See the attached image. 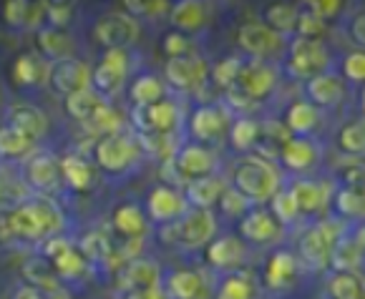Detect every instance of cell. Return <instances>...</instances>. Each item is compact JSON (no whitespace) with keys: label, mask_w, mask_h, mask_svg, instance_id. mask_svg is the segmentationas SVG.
<instances>
[{"label":"cell","mask_w":365,"mask_h":299,"mask_svg":"<svg viewBox=\"0 0 365 299\" xmlns=\"http://www.w3.org/2000/svg\"><path fill=\"white\" fill-rule=\"evenodd\" d=\"M363 259V229L355 231V236L340 234V239L335 241L333 246V254H330V264L333 272H353L355 274V267L360 264Z\"/></svg>","instance_id":"obj_35"},{"label":"cell","mask_w":365,"mask_h":299,"mask_svg":"<svg viewBox=\"0 0 365 299\" xmlns=\"http://www.w3.org/2000/svg\"><path fill=\"white\" fill-rule=\"evenodd\" d=\"M240 224V239L245 244H255V246H262V244H269V241H277L279 234H282V226L272 219V214L262 206H250L247 211L242 214Z\"/></svg>","instance_id":"obj_16"},{"label":"cell","mask_w":365,"mask_h":299,"mask_svg":"<svg viewBox=\"0 0 365 299\" xmlns=\"http://www.w3.org/2000/svg\"><path fill=\"white\" fill-rule=\"evenodd\" d=\"M23 279H26L28 287L38 289L41 294H48V292H53V289L63 287L46 259H33V262H28L26 267H23Z\"/></svg>","instance_id":"obj_43"},{"label":"cell","mask_w":365,"mask_h":299,"mask_svg":"<svg viewBox=\"0 0 365 299\" xmlns=\"http://www.w3.org/2000/svg\"><path fill=\"white\" fill-rule=\"evenodd\" d=\"M141 156V144L134 136L116 131V134H106L96 141L93 146V161L101 171L111 174V177H121L126 171L136 166Z\"/></svg>","instance_id":"obj_3"},{"label":"cell","mask_w":365,"mask_h":299,"mask_svg":"<svg viewBox=\"0 0 365 299\" xmlns=\"http://www.w3.org/2000/svg\"><path fill=\"white\" fill-rule=\"evenodd\" d=\"M23 179L26 184L38 194H51L58 189L61 184V164L58 156L51 151H36L33 156L26 159V169H23Z\"/></svg>","instance_id":"obj_17"},{"label":"cell","mask_w":365,"mask_h":299,"mask_svg":"<svg viewBox=\"0 0 365 299\" xmlns=\"http://www.w3.org/2000/svg\"><path fill=\"white\" fill-rule=\"evenodd\" d=\"M141 36V23L124 11H113L93 23V41L103 51H126Z\"/></svg>","instance_id":"obj_6"},{"label":"cell","mask_w":365,"mask_h":299,"mask_svg":"<svg viewBox=\"0 0 365 299\" xmlns=\"http://www.w3.org/2000/svg\"><path fill=\"white\" fill-rule=\"evenodd\" d=\"M164 234L172 236L174 244H184L189 249L207 246L217 236V214L210 209H187L182 219L164 226Z\"/></svg>","instance_id":"obj_5"},{"label":"cell","mask_w":365,"mask_h":299,"mask_svg":"<svg viewBox=\"0 0 365 299\" xmlns=\"http://www.w3.org/2000/svg\"><path fill=\"white\" fill-rule=\"evenodd\" d=\"M6 299H43V294L38 292V289L28 287V284H21V287L13 289V294H11V297H6Z\"/></svg>","instance_id":"obj_59"},{"label":"cell","mask_w":365,"mask_h":299,"mask_svg":"<svg viewBox=\"0 0 365 299\" xmlns=\"http://www.w3.org/2000/svg\"><path fill=\"white\" fill-rule=\"evenodd\" d=\"M343 80L350 83H363L365 80V53L363 51H353L343 58Z\"/></svg>","instance_id":"obj_54"},{"label":"cell","mask_w":365,"mask_h":299,"mask_svg":"<svg viewBox=\"0 0 365 299\" xmlns=\"http://www.w3.org/2000/svg\"><path fill=\"white\" fill-rule=\"evenodd\" d=\"M73 6L71 3H46V11H43V21L46 26L51 28H58V31H66L73 18Z\"/></svg>","instance_id":"obj_53"},{"label":"cell","mask_w":365,"mask_h":299,"mask_svg":"<svg viewBox=\"0 0 365 299\" xmlns=\"http://www.w3.org/2000/svg\"><path fill=\"white\" fill-rule=\"evenodd\" d=\"M343 234V226L335 221H317L302 234L300 249H297V262L307 264L310 269H325L330 264L335 241Z\"/></svg>","instance_id":"obj_7"},{"label":"cell","mask_w":365,"mask_h":299,"mask_svg":"<svg viewBox=\"0 0 365 299\" xmlns=\"http://www.w3.org/2000/svg\"><path fill=\"white\" fill-rule=\"evenodd\" d=\"M279 171L272 161H267L259 154H247L237 161L235 174H232V189L240 194L247 204H267L279 192Z\"/></svg>","instance_id":"obj_2"},{"label":"cell","mask_w":365,"mask_h":299,"mask_svg":"<svg viewBox=\"0 0 365 299\" xmlns=\"http://www.w3.org/2000/svg\"><path fill=\"white\" fill-rule=\"evenodd\" d=\"M8 229L13 241H46L63 229V211L51 199H26L8 209Z\"/></svg>","instance_id":"obj_1"},{"label":"cell","mask_w":365,"mask_h":299,"mask_svg":"<svg viewBox=\"0 0 365 299\" xmlns=\"http://www.w3.org/2000/svg\"><path fill=\"white\" fill-rule=\"evenodd\" d=\"M320 126V111L307 101H295L285 111V128L290 136L297 139H310Z\"/></svg>","instance_id":"obj_34"},{"label":"cell","mask_w":365,"mask_h":299,"mask_svg":"<svg viewBox=\"0 0 365 299\" xmlns=\"http://www.w3.org/2000/svg\"><path fill=\"white\" fill-rule=\"evenodd\" d=\"M237 43L240 48L252 61H269L285 48V38L274 33L259 21H250L237 31Z\"/></svg>","instance_id":"obj_13"},{"label":"cell","mask_w":365,"mask_h":299,"mask_svg":"<svg viewBox=\"0 0 365 299\" xmlns=\"http://www.w3.org/2000/svg\"><path fill=\"white\" fill-rule=\"evenodd\" d=\"M338 149L348 156H363L365 151V126L363 121H350L340 128Z\"/></svg>","instance_id":"obj_49"},{"label":"cell","mask_w":365,"mask_h":299,"mask_svg":"<svg viewBox=\"0 0 365 299\" xmlns=\"http://www.w3.org/2000/svg\"><path fill=\"white\" fill-rule=\"evenodd\" d=\"M279 164L285 166L292 174H305L312 166L320 161V149L312 139H297V136H290L285 144L279 146L277 151Z\"/></svg>","instance_id":"obj_24"},{"label":"cell","mask_w":365,"mask_h":299,"mask_svg":"<svg viewBox=\"0 0 365 299\" xmlns=\"http://www.w3.org/2000/svg\"><path fill=\"white\" fill-rule=\"evenodd\" d=\"M259 297V284L250 272H230L220 282L215 299H257Z\"/></svg>","instance_id":"obj_38"},{"label":"cell","mask_w":365,"mask_h":299,"mask_svg":"<svg viewBox=\"0 0 365 299\" xmlns=\"http://www.w3.org/2000/svg\"><path fill=\"white\" fill-rule=\"evenodd\" d=\"M287 192L295 199L300 216L322 214L328 209L330 199H333V187H330V182H317V179H295Z\"/></svg>","instance_id":"obj_20"},{"label":"cell","mask_w":365,"mask_h":299,"mask_svg":"<svg viewBox=\"0 0 365 299\" xmlns=\"http://www.w3.org/2000/svg\"><path fill=\"white\" fill-rule=\"evenodd\" d=\"M116 284L124 292H131V289H159L161 269L151 259H131L129 264H124V267L118 269Z\"/></svg>","instance_id":"obj_23"},{"label":"cell","mask_w":365,"mask_h":299,"mask_svg":"<svg viewBox=\"0 0 365 299\" xmlns=\"http://www.w3.org/2000/svg\"><path fill=\"white\" fill-rule=\"evenodd\" d=\"M267 204H269L267 211L272 214V219L277 221L279 226L297 224V219H300V211H297L295 199L290 196V192H287V189H279V192L274 194V196L269 199Z\"/></svg>","instance_id":"obj_48"},{"label":"cell","mask_w":365,"mask_h":299,"mask_svg":"<svg viewBox=\"0 0 365 299\" xmlns=\"http://www.w3.org/2000/svg\"><path fill=\"white\" fill-rule=\"evenodd\" d=\"M78 251H81V256H83L86 262H106L108 256H111L113 246H111V241H108V236L103 234V231L93 229V231H88V234L81 236Z\"/></svg>","instance_id":"obj_47"},{"label":"cell","mask_w":365,"mask_h":299,"mask_svg":"<svg viewBox=\"0 0 365 299\" xmlns=\"http://www.w3.org/2000/svg\"><path fill=\"white\" fill-rule=\"evenodd\" d=\"M134 126L141 136H167L179 126V108L169 98L151 103L146 108H134Z\"/></svg>","instance_id":"obj_15"},{"label":"cell","mask_w":365,"mask_h":299,"mask_svg":"<svg viewBox=\"0 0 365 299\" xmlns=\"http://www.w3.org/2000/svg\"><path fill=\"white\" fill-rule=\"evenodd\" d=\"M350 38H353V43L358 46V51H363V43H365V16H363V11L355 13L353 23H350Z\"/></svg>","instance_id":"obj_57"},{"label":"cell","mask_w":365,"mask_h":299,"mask_svg":"<svg viewBox=\"0 0 365 299\" xmlns=\"http://www.w3.org/2000/svg\"><path fill=\"white\" fill-rule=\"evenodd\" d=\"M174 166H177V171L187 182H194V179H205L215 174L217 156L210 146L189 141V144L177 149V154H174Z\"/></svg>","instance_id":"obj_19"},{"label":"cell","mask_w":365,"mask_h":299,"mask_svg":"<svg viewBox=\"0 0 365 299\" xmlns=\"http://www.w3.org/2000/svg\"><path fill=\"white\" fill-rule=\"evenodd\" d=\"M333 65V56H330L328 46L322 41H307V38H292L287 46V61L285 70L290 78L297 80H310L315 75L325 73Z\"/></svg>","instance_id":"obj_4"},{"label":"cell","mask_w":365,"mask_h":299,"mask_svg":"<svg viewBox=\"0 0 365 299\" xmlns=\"http://www.w3.org/2000/svg\"><path fill=\"white\" fill-rule=\"evenodd\" d=\"M129 78V53L126 51H103L96 68H91V88L101 98H108L124 88Z\"/></svg>","instance_id":"obj_12"},{"label":"cell","mask_w":365,"mask_h":299,"mask_svg":"<svg viewBox=\"0 0 365 299\" xmlns=\"http://www.w3.org/2000/svg\"><path fill=\"white\" fill-rule=\"evenodd\" d=\"M164 78L172 88L182 93H192L210 78V61L199 53H189L182 58H169L164 63Z\"/></svg>","instance_id":"obj_11"},{"label":"cell","mask_w":365,"mask_h":299,"mask_svg":"<svg viewBox=\"0 0 365 299\" xmlns=\"http://www.w3.org/2000/svg\"><path fill=\"white\" fill-rule=\"evenodd\" d=\"M51 269L58 277V282H76L78 277H83V272L88 269V262L81 256V251L76 249V244L71 249H66L63 254H58L56 259H51Z\"/></svg>","instance_id":"obj_42"},{"label":"cell","mask_w":365,"mask_h":299,"mask_svg":"<svg viewBox=\"0 0 365 299\" xmlns=\"http://www.w3.org/2000/svg\"><path fill=\"white\" fill-rule=\"evenodd\" d=\"M61 164V182L71 189V192H88L93 187V166L88 164L83 156L78 154H66L58 159Z\"/></svg>","instance_id":"obj_33"},{"label":"cell","mask_w":365,"mask_h":299,"mask_svg":"<svg viewBox=\"0 0 365 299\" xmlns=\"http://www.w3.org/2000/svg\"><path fill=\"white\" fill-rule=\"evenodd\" d=\"M217 204H220V211L225 214V216H232V219H240L242 214L250 209V204L245 201V199H242L235 189H225Z\"/></svg>","instance_id":"obj_55"},{"label":"cell","mask_w":365,"mask_h":299,"mask_svg":"<svg viewBox=\"0 0 365 299\" xmlns=\"http://www.w3.org/2000/svg\"><path fill=\"white\" fill-rule=\"evenodd\" d=\"M262 23L267 28H272L279 36H292L297 26V6L290 3H272L262 11Z\"/></svg>","instance_id":"obj_40"},{"label":"cell","mask_w":365,"mask_h":299,"mask_svg":"<svg viewBox=\"0 0 365 299\" xmlns=\"http://www.w3.org/2000/svg\"><path fill=\"white\" fill-rule=\"evenodd\" d=\"M330 299H363V279L353 272H333L328 279Z\"/></svg>","instance_id":"obj_46"},{"label":"cell","mask_w":365,"mask_h":299,"mask_svg":"<svg viewBox=\"0 0 365 299\" xmlns=\"http://www.w3.org/2000/svg\"><path fill=\"white\" fill-rule=\"evenodd\" d=\"M169 21H172L174 31L184 33V36H192V33H202L207 28L210 11L199 0H182V3L169 6Z\"/></svg>","instance_id":"obj_28"},{"label":"cell","mask_w":365,"mask_h":299,"mask_svg":"<svg viewBox=\"0 0 365 299\" xmlns=\"http://www.w3.org/2000/svg\"><path fill=\"white\" fill-rule=\"evenodd\" d=\"M8 126L18 128L21 134H26L28 139H33L38 144V141L48 134L51 118L43 108L31 106V103H16L8 111Z\"/></svg>","instance_id":"obj_25"},{"label":"cell","mask_w":365,"mask_h":299,"mask_svg":"<svg viewBox=\"0 0 365 299\" xmlns=\"http://www.w3.org/2000/svg\"><path fill=\"white\" fill-rule=\"evenodd\" d=\"M325 28L328 23L320 21L315 13L310 11V6L297 8V26H295V36L297 38H307V41H320L325 36Z\"/></svg>","instance_id":"obj_50"},{"label":"cell","mask_w":365,"mask_h":299,"mask_svg":"<svg viewBox=\"0 0 365 299\" xmlns=\"http://www.w3.org/2000/svg\"><path fill=\"white\" fill-rule=\"evenodd\" d=\"M124 299H167L164 289H131V292H124Z\"/></svg>","instance_id":"obj_58"},{"label":"cell","mask_w":365,"mask_h":299,"mask_svg":"<svg viewBox=\"0 0 365 299\" xmlns=\"http://www.w3.org/2000/svg\"><path fill=\"white\" fill-rule=\"evenodd\" d=\"M333 206L340 219H363V192L358 187H343L333 192Z\"/></svg>","instance_id":"obj_45"},{"label":"cell","mask_w":365,"mask_h":299,"mask_svg":"<svg viewBox=\"0 0 365 299\" xmlns=\"http://www.w3.org/2000/svg\"><path fill=\"white\" fill-rule=\"evenodd\" d=\"M43 299H73V297H71V292L66 287H58V289H53V292L43 294Z\"/></svg>","instance_id":"obj_60"},{"label":"cell","mask_w":365,"mask_h":299,"mask_svg":"<svg viewBox=\"0 0 365 299\" xmlns=\"http://www.w3.org/2000/svg\"><path fill=\"white\" fill-rule=\"evenodd\" d=\"M164 93H167L164 80L156 73H141L129 83V101L134 108H146L151 103H159Z\"/></svg>","instance_id":"obj_36"},{"label":"cell","mask_w":365,"mask_h":299,"mask_svg":"<svg viewBox=\"0 0 365 299\" xmlns=\"http://www.w3.org/2000/svg\"><path fill=\"white\" fill-rule=\"evenodd\" d=\"M36 154V141L28 139L13 126H0V159L3 161H23Z\"/></svg>","instance_id":"obj_39"},{"label":"cell","mask_w":365,"mask_h":299,"mask_svg":"<svg viewBox=\"0 0 365 299\" xmlns=\"http://www.w3.org/2000/svg\"><path fill=\"white\" fill-rule=\"evenodd\" d=\"M124 13H129L131 18L141 23V18H156L161 13H169V3L164 0H146V3H136V0H126L124 3Z\"/></svg>","instance_id":"obj_52"},{"label":"cell","mask_w":365,"mask_h":299,"mask_svg":"<svg viewBox=\"0 0 365 299\" xmlns=\"http://www.w3.org/2000/svg\"><path fill=\"white\" fill-rule=\"evenodd\" d=\"M106 106H108L106 98L98 96L93 88H86V91H78V93H73V96L63 98L66 113H68L73 121L83 123V126H91V123L101 116V111Z\"/></svg>","instance_id":"obj_32"},{"label":"cell","mask_w":365,"mask_h":299,"mask_svg":"<svg viewBox=\"0 0 365 299\" xmlns=\"http://www.w3.org/2000/svg\"><path fill=\"white\" fill-rule=\"evenodd\" d=\"M307 6H310V11L325 23L333 21V18L340 16V11H343V3H338V0H322V3H307Z\"/></svg>","instance_id":"obj_56"},{"label":"cell","mask_w":365,"mask_h":299,"mask_svg":"<svg viewBox=\"0 0 365 299\" xmlns=\"http://www.w3.org/2000/svg\"><path fill=\"white\" fill-rule=\"evenodd\" d=\"M205 259L212 269L220 272H237L247 259V244L237 234H222L215 236L205 246Z\"/></svg>","instance_id":"obj_18"},{"label":"cell","mask_w":365,"mask_h":299,"mask_svg":"<svg viewBox=\"0 0 365 299\" xmlns=\"http://www.w3.org/2000/svg\"><path fill=\"white\" fill-rule=\"evenodd\" d=\"M36 43H38V51H41V58L51 61V63L76 58V43L68 31L43 26L36 31Z\"/></svg>","instance_id":"obj_26"},{"label":"cell","mask_w":365,"mask_h":299,"mask_svg":"<svg viewBox=\"0 0 365 299\" xmlns=\"http://www.w3.org/2000/svg\"><path fill=\"white\" fill-rule=\"evenodd\" d=\"M111 226L118 236H124V239H129V241H136L146 234L149 221H146V214L139 204L126 201V204H118V206L113 209Z\"/></svg>","instance_id":"obj_30"},{"label":"cell","mask_w":365,"mask_h":299,"mask_svg":"<svg viewBox=\"0 0 365 299\" xmlns=\"http://www.w3.org/2000/svg\"><path fill=\"white\" fill-rule=\"evenodd\" d=\"M161 51H164L167 58H182V56L192 53V41H189V36H184V33L172 28V31H167L161 36Z\"/></svg>","instance_id":"obj_51"},{"label":"cell","mask_w":365,"mask_h":299,"mask_svg":"<svg viewBox=\"0 0 365 299\" xmlns=\"http://www.w3.org/2000/svg\"><path fill=\"white\" fill-rule=\"evenodd\" d=\"M43 6H31L26 0H8L3 6V21L11 28H26V26H36L38 21H43Z\"/></svg>","instance_id":"obj_41"},{"label":"cell","mask_w":365,"mask_h":299,"mask_svg":"<svg viewBox=\"0 0 365 299\" xmlns=\"http://www.w3.org/2000/svg\"><path fill=\"white\" fill-rule=\"evenodd\" d=\"M297 274H300V262H297L295 251L290 249H274L264 264V284L272 292H282V289L292 287Z\"/></svg>","instance_id":"obj_21"},{"label":"cell","mask_w":365,"mask_h":299,"mask_svg":"<svg viewBox=\"0 0 365 299\" xmlns=\"http://www.w3.org/2000/svg\"><path fill=\"white\" fill-rule=\"evenodd\" d=\"M307 103L320 111V108H333L338 103H343L345 98V80L340 78L333 70H325V73L315 75L305 83Z\"/></svg>","instance_id":"obj_22"},{"label":"cell","mask_w":365,"mask_h":299,"mask_svg":"<svg viewBox=\"0 0 365 299\" xmlns=\"http://www.w3.org/2000/svg\"><path fill=\"white\" fill-rule=\"evenodd\" d=\"M279 83V68L269 61H245L240 70V78L232 91L245 96L247 101H264L274 93Z\"/></svg>","instance_id":"obj_8"},{"label":"cell","mask_w":365,"mask_h":299,"mask_svg":"<svg viewBox=\"0 0 365 299\" xmlns=\"http://www.w3.org/2000/svg\"><path fill=\"white\" fill-rule=\"evenodd\" d=\"M232 118H230V111L225 106H217V103H202L197 106L192 113H189V121H187V128H189V136H192L194 144H215L220 141L222 136L227 134V128H230Z\"/></svg>","instance_id":"obj_9"},{"label":"cell","mask_w":365,"mask_h":299,"mask_svg":"<svg viewBox=\"0 0 365 299\" xmlns=\"http://www.w3.org/2000/svg\"><path fill=\"white\" fill-rule=\"evenodd\" d=\"M51 63H46L43 58L33 51L18 53L11 63V80L16 88H33V85H43L48 78Z\"/></svg>","instance_id":"obj_27"},{"label":"cell","mask_w":365,"mask_h":299,"mask_svg":"<svg viewBox=\"0 0 365 299\" xmlns=\"http://www.w3.org/2000/svg\"><path fill=\"white\" fill-rule=\"evenodd\" d=\"M167 299H205L207 284L205 277L194 269H174L167 279H161Z\"/></svg>","instance_id":"obj_29"},{"label":"cell","mask_w":365,"mask_h":299,"mask_svg":"<svg viewBox=\"0 0 365 299\" xmlns=\"http://www.w3.org/2000/svg\"><path fill=\"white\" fill-rule=\"evenodd\" d=\"M144 214H146V221L156 226H172L174 221H179L187 211V201H184L182 192H177L174 187H167V184H156L149 194H146V201H144Z\"/></svg>","instance_id":"obj_10"},{"label":"cell","mask_w":365,"mask_h":299,"mask_svg":"<svg viewBox=\"0 0 365 299\" xmlns=\"http://www.w3.org/2000/svg\"><path fill=\"white\" fill-rule=\"evenodd\" d=\"M46 83L51 85V91L56 96L68 98L73 93L91 88V65L83 58H68V61H58V63H51Z\"/></svg>","instance_id":"obj_14"},{"label":"cell","mask_w":365,"mask_h":299,"mask_svg":"<svg viewBox=\"0 0 365 299\" xmlns=\"http://www.w3.org/2000/svg\"><path fill=\"white\" fill-rule=\"evenodd\" d=\"M242 63H245V58H240V56H225V58L210 65V78L207 80H212L220 91H232L237 85V78H240Z\"/></svg>","instance_id":"obj_44"},{"label":"cell","mask_w":365,"mask_h":299,"mask_svg":"<svg viewBox=\"0 0 365 299\" xmlns=\"http://www.w3.org/2000/svg\"><path fill=\"white\" fill-rule=\"evenodd\" d=\"M227 136H230V146L237 154H250L257 146V141L262 139V123L255 121V118L240 116L230 123Z\"/></svg>","instance_id":"obj_37"},{"label":"cell","mask_w":365,"mask_h":299,"mask_svg":"<svg viewBox=\"0 0 365 299\" xmlns=\"http://www.w3.org/2000/svg\"><path fill=\"white\" fill-rule=\"evenodd\" d=\"M225 182L220 177H205V179H194V182H187V189H184V201H187L189 209H215L217 201H220L222 192H225Z\"/></svg>","instance_id":"obj_31"}]
</instances>
